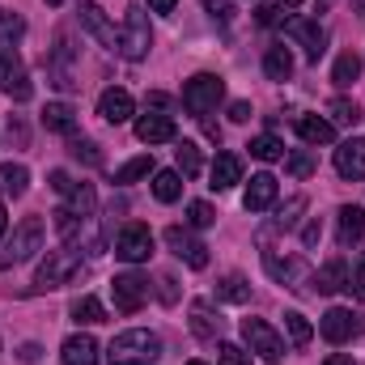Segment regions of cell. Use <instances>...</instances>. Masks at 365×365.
I'll use <instances>...</instances> for the list:
<instances>
[{
    "label": "cell",
    "instance_id": "cell-1",
    "mask_svg": "<svg viewBox=\"0 0 365 365\" xmlns=\"http://www.w3.org/2000/svg\"><path fill=\"white\" fill-rule=\"evenodd\" d=\"M162 357V340L145 327H132V331H119L110 344H106V361L110 365H153Z\"/></svg>",
    "mask_w": 365,
    "mask_h": 365
},
{
    "label": "cell",
    "instance_id": "cell-2",
    "mask_svg": "<svg viewBox=\"0 0 365 365\" xmlns=\"http://www.w3.org/2000/svg\"><path fill=\"white\" fill-rule=\"evenodd\" d=\"M149 47H153L149 13H145L140 4H132V9L123 13V26H119V56L136 64V60H145V56H149Z\"/></svg>",
    "mask_w": 365,
    "mask_h": 365
},
{
    "label": "cell",
    "instance_id": "cell-3",
    "mask_svg": "<svg viewBox=\"0 0 365 365\" xmlns=\"http://www.w3.org/2000/svg\"><path fill=\"white\" fill-rule=\"evenodd\" d=\"M77 272H81V251H77V247L47 251V259H43V264H38V272H34V289H38V293L60 289V284H68Z\"/></svg>",
    "mask_w": 365,
    "mask_h": 365
},
{
    "label": "cell",
    "instance_id": "cell-4",
    "mask_svg": "<svg viewBox=\"0 0 365 365\" xmlns=\"http://www.w3.org/2000/svg\"><path fill=\"white\" fill-rule=\"evenodd\" d=\"M221 98H225V81L212 77V73H195V77L182 86V106H187L195 119H204L208 110H217Z\"/></svg>",
    "mask_w": 365,
    "mask_h": 365
},
{
    "label": "cell",
    "instance_id": "cell-5",
    "mask_svg": "<svg viewBox=\"0 0 365 365\" xmlns=\"http://www.w3.org/2000/svg\"><path fill=\"white\" fill-rule=\"evenodd\" d=\"M115 255L123 264H145L153 255V230L140 225V221H128L119 234H115Z\"/></svg>",
    "mask_w": 365,
    "mask_h": 365
},
{
    "label": "cell",
    "instance_id": "cell-6",
    "mask_svg": "<svg viewBox=\"0 0 365 365\" xmlns=\"http://www.w3.org/2000/svg\"><path fill=\"white\" fill-rule=\"evenodd\" d=\"M43 247V221L38 217H26L17 230H13V238L4 242V255H0V268H9V264H21V259H30L34 251Z\"/></svg>",
    "mask_w": 365,
    "mask_h": 365
},
{
    "label": "cell",
    "instance_id": "cell-7",
    "mask_svg": "<svg viewBox=\"0 0 365 365\" xmlns=\"http://www.w3.org/2000/svg\"><path fill=\"white\" fill-rule=\"evenodd\" d=\"M357 331H365V314H353V310H344V306H331V310L319 319V336H323L327 344H344V340H353Z\"/></svg>",
    "mask_w": 365,
    "mask_h": 365
},
{
    "label": "cell",
    "instance_id": "cell-8",
    "mask_svg": "<svg viewBox=\"0 0 365 365\" xmlns=\"http://www.w3.org/2000/svg\"><path fill=\"white\" fill-rule=\"evenodd\" d=\"M110 293H115V310L119 314H136L149 302V280L140 272H119L110 280Z\"/></svg>",
    "mask_w": 365,
    "mask_h": 365
},
{
    "label": "cell",
    "instance_id": "cell-9",
    "mask_svg": "<svg viewBox=\"0 0 365 365\" xmlns=\"http://www.w3.org/2000/svg\"><path fill=\"white\" fill-rule=\"evenodd\" d=\"M0 93H9L13 102H30V73H26V64L9 51V47H0Z\"/></svg>",
    "mask_w": 365,
    "mask_h": 365
},
{
    "label": "cell",
    "instance_id": "cell-10",
    "mask_svg": "<svg viewBox=\"0 0 365 365\" xmlns=\"http://www.w3.org/2000/svg\"><path fill=\"white\" fill-rule=\"evenodd\" d=\"M242 340L251 344V353H259L268 365H276L284 357V340L276 336L264 319H242Z\"/></svg>",
    "mask_w": 365,
    "mask_h": 365
},
{
    "label": "cell",
    "instance_id": "cell-11",
    "mask_svg": "<svg viewBox=\"0 0 365 365\" xmlns=\"http://www.w3.org/2000/svg\"><path fill=\"white\" fill-rule=\"evenodd\" d=\"M47 77H51V86H56V90H77V86H81V81H77V51H73V43H68V38H60V43L51 47Z\"/></svg>",
    "mask_w": 365,
    "mask_h": 365
},
{
    "label": "cell",
    "instance_id": "cell-12",
    "mask_svg": "<svg viewBox=\"0 0 365 365\" xmlns=\"http://www.w3.org/2000/svg\"><path fill=\"white\" fill-rule=\"evenodd\" d=\"M284 34H289L293 43H302L310 60H319V56L327 51V30H323L314 17H284Z\"/></svg>",
    "mask_w": 365,
    "mask_h": 365
},
{
    "label": "cell",
    "instance_id": "cell-13",
    "mask_svg": "<svg viewBox=\"0 0 365 365\" xmlns=\"http://www.w3.org/2000/svg\"><path fill=\"white\" fill-rule=\"evenodd\" d=\"M166 247L179 255L187 268H195V272H200V268H208V247H204V242H200L191 230H179V225H170V230H166Z\"/></svg>",
    "mask_w": 365,
    "mask_h": 365
},
{
    "label": "cell",
    "instance_id": "cell-14",
    "mask_svg": "<svg viewBox=\"0 0 365 365\" xmlns=\"http://www.w3.org/2000/svg\"><path fill=\"white\" fill-rule=\"evenodd\" d=\"M336 175L344 182L365 179V140L361 136H353V140H344V145L336 149Z\"/></svg>",
    "mask_w": 365,
    "mask_h": 365
},
{
    "label": "cell",
    "instance_id": "cell-15",
    "mask_svg": "<svg viewBox=\"0 0 365 365\" xmlns=\"http://www.w3.org/2000/svg\"><path fill=\"white\" fill-rule=\"evenodd\" d=\"M81 26L90 30L93 38L102 43V47H110V51H119V34H115V26L106 21V13L93 4V0H81Z\"/></svg>",
    "mask_w": 365,
    "mask_h": 365
},
{
    "label": "cell",
    "instance_id": "cell-16",
    "mask_svg": "<svg viewBox=\"0 0 365 365\" xmlns=\"http://www.w3.org/2000/svg\"><path fill=\"white\" fill-rule=\"evenodd\" d=\"M179 132H175V119L170 115H140L136 119V140H145V145H166Z\"/></svg>",
    "mask_w": 365,
    "mask_h": 365
},
{
    "label": "cell",
    "instance_id": "cell-17",
    "mask_svg": "<svg viewBox=\"0 0 365 365\" xmlns=\"http://www.w3.org/2000/svg\"><path fill=\"white\" fill-rule=\"evenodd\" d=\"M60 361H64V365H98V340L86 336V331L68 336V340H64V349H60Z\"/></svg>",
    "mask_w": 365,
    "mask_h": 365
},
{
    "label": "cell",
    "instance_id": "cell-18",
    "mask_svg": "<svg viewBox=\"0 0 365 365\" xmlns=\"http://www.w3.org/2000/svg\"><path fill=\"white\" fill-rule=\"evenodd\" d=\"M98 115L106 119V123H128L132 119V93L128 90H106L102 98H98Z\"/></svg>",
    "mask_w": 365,
    "mask_h": 365
},
{
    "label": "cell",
    "instance_id": "cell-19",
    "mask_svg": "<svg viewBox=\"0 0 365 365\" xmlns=\"http://www.w3.org/2000/svg\"><path fill=\"white\" fill-rule=\"evenodd\" d=\"M208 187L212 191H230L234 182H242V158L238 153H217V162H212V175H208Z\"/></svg>",
    "mask_w": 365,
    "mask_h": 365
},
{
    "label": "cell",
    "instance_id": "cell-20",
    "mask_svg": "<svg viewBox=\"0 0 365 365\" xmlns=\"http://www.w3.org/2000/svg\"><path fill=\"white\" fill-rule=\"evenodd\" d=\"M38 119H43L47 132H60V136H73V132H77V110H73L68 102H47Z\"/></svg>",
    "mask_w": 365,
    "mask_h": 365
},
{
    "label": "cell",
    "instance_id": "cell-21",
    "mask_svg": "<svg viewBox=\"0 0 365 365\" xmlns=\"http://www.w3.org/2000/svg\"><path fill=\"white\" fill-rule=\"evenodd\" d=\"M191 331H195L200 340H221V331H225V319H221V314H212V306L195 302V306H191Z\"/></svg>",
    "mask_w": 365,
    "mask_h": 365
},
{
    "label": "cell",
    "instance_id": "cell-22",
    "mask_svg": "<svg viewBox=\"0 0 365 365\" xmlns=\"http://www.w3.org/2000/svg\"><path fill=\"white\" fill-rule=\"evenodd\" d=\"M272 200H276V179L272 175H255L251 187H247V195H242L247 212H264V208H272Z\"/></svg>",
    "mask_w": 365,
    "mask_h": 365
},
{
    "label": "cell",
    "instance_id": "cell-23",
    "mask_svg": "<svg viewBox=\"0 0 365 365\" xmlns=\"http://www.w3.org/2000/svg\"><path fill=\"white\" fill-rule=\"evenodd\" d=\"M297 136L306 140V145H331L336 140V128L327 123V119H319V115H297Z\"/></svg>",
    "mask_w": 365,
    "mask_h": 365
},
{
    "label": "cell",
    "instance_id": "cell-24",
    "mask_svg": "<svg viewBox=\"0 0 365 365\" xmlns=\"http://www.w3.org/2000/svg\"><path fill=\"white\" fill-rule=\"evenodd\" d=\"M340 289H349V268H344V259H331L314 272V293L327 297V293H340Z\"/></svg>",
    "mask_w": 365,
    "mask_h": 365
},
{
    "label": "cell",
    "instance_id": "cell-25",
    "mask_svg": "<svg viewBox=\"0 0 365 365\" xmlns=\"http://www.w3.org/2000/svg\"><path fill=\"white\" fill-rule=\"evenodd\" d=\"M340 247H353V242H361L365 238V212L357 208V204H344L340 208Z\"/></svg>",
    "mask_w": 365,
    "mask_h": 365
},
{
    "label": "cell",
    "instance_id": "cell-26",
    "mask_svg": "<svg viewBox=\"0 0 365 365\" xmlns=\"http://www.w3.org/2000/svg\"><path fill=\"white\" fill-rule=\"evenodd\" d=\"M357 77H361V56H357V51H340V60H336V68H331V86H336V90H349Z\"/></svg>",
    "mask_w": 365,
    "mask_h": 365
},
{
    "label": "cell",
    "instance_id": "cell-27",
    "mask_svg": "<svg viewBox=\"0 0 365 365\" xmlns=\"http://www.w3.org/2000/svg\"><path fill=\"white\" fill-rule=\"evenodd\" d=\"M26 187H30V170L21 162H4L0 166V191L4 195H26Z\"/></svg>",
    "mask_w": 365,
    "mask_h": 365
},
{
    "label": "cell",
    "instance_id": "cell-28",
    "mask_svg": "<svg viewBox=\"0 0 365 365\" xmlns=\"http://www.w3.org/2000/svg\"><path fill=\"white\" fill-rule=\"evenodd\" d=\"M264 73H268V81H289V77H293V56H289V47H268Z\"/></svg>",
    "mask_w": 365,
    "mask_h": 365
},
{
    "label": "cell",
    "instance_id": "cell-29",
    "mask_svg": "<svg viewBox=\"0 0 365 365\" xmlns=\"http://www.w3.org/2000/svg\"><path fill=\"white\" fill-rule=\"evenodd\" d=\"M153 195H158L162 204H175L182 195V175L179 170H158V175H153Z\"/></svg>",
    "mask_w": 365,
    "mask_h": 365
},
{
    "label": "cell",
    "instance_id": "cell-30",
    "mask_svg": "<svg viewBox=\"0 0 365 365\" xmlns=\"http://www.w3.org/2000/svg\"><path fill=\"white\" fill-rule=\"evenodd\" d=\"M68 314H73L77 323H86V327H93V323H106V306H102L98 297H90V293H86V297H77Z\"/></svg>",
    "mask_w": 365,
    "mask_h": 365
},
{
    "label": "cell",
    "instance_id": "cell-31",
    "mask_svg": "<svg viewBox=\"0 0 365 365\" xmlns=\"http://www.w3.org/2000/svg\"><path fill=\"white\" fill-rule=\"evenodd\" d=\"M175 162H179V175H182V179H195V175L204 170V162H200V145H195V140H179Z\"/></svg>",
    "mask_w": 365,
    "mask_h": 365
},
{
    "label": "cell",
    "instance_id": "cell-32",
    "mask_svg": "<svg viewBox=\"0 0 365 365\" xmlns=\"http://www.w3.org/2000/svg\"><path fill=\"white\" fill-rule=\"evenodd\" d=\"M247 149H251V158H259V162H280V158H284V140H276L272 132L255 136Z\"/></svg>",
    "mask_w": 365,
    "mask_h": 365
},
{
    "label": "cell",
    "instance_id": "cell-33",
    "mask_svg": "<svg viewBox=\"0 0 365 365\" xmlns=\"http://www.w3.org/2000/svg\"><path fill=\"white\" fill-rule=\"evenodd\" d=\"M217 297H221V302H234V306H242V302H251V284L234 272V276H225V280L217 284Z\"/></svg>",
    "mask_w": 365,
    "mask_h": 365
},
{
    "label": "cell",
    "instance_id": "cell-34",
    "mask_svg": "<svg viewBox=\"0 0 365 365\" xmlns=\"http://www.w3.org/2000/svg\"><path fill=\"white\" fill-rule=\"evenodd\" d=\"M145 175H153V153H140V158L123 162L115 170V182H136V179H145Z\"/></svg>",
    "mask_w": 365,
    "mask_h": 365
},
{
    "label": "cell",
    "instance_id": "cell-35",
    "mask_svg": "<svg viewBox=\"0 0 365 365\" xmlns=\"http://www.w3.org/2000/svg\"><path fill=\"white\" fill-rule=\"evenodd\" d=\"M264 268H268V276L280 280V284H284V280H302V264H297V259H284V264H280L272 251H264Z\"/></svg>",
    "mask_w": 365,
    "mask_h": 365
},
{
    "label": "cell",
    "instance_id": "cell-36",
    "mask_svg": "<svg viewBox=\"0 0 365 365\" xmlns=\"http://www.w3.org/2000/svg\"><path fill=\"white\" fill-rule=\"evenodd\" d=\"M327 110H331V119H336V123H344V128H357V123H361V106H357V102H349V98H331V102H327Z\"/></svg>",
    "mask_w": 365,
    "mask_h": 365
},
{
    "label": "cell",
    "instance_id": "cell-37",
    "mask_svg": "<svg viewBox=\"0 0 365 365\" xmlns=\"http://www.w3.org/2000/svg\"><path fill=\"white\" fill-rule=\"evenodd\" d=\"M187 225H191V230H208V225H217V208H212L208 200H191V204H187Z\"/></svg>",
    "mask_w": 365,
    "mask_h": 365
},
{
    "label": "cell",
    "instance_id": "cell-38",
    "mask_svg": "<svg viewBox=\"0 0 365 365\" xmlns=\"http://www.w3.org/2000/svg\"><path fill=\"white\" fill-rule=\"evenodd\" d=\"M284 331H289V340L297 344V349H306L310 344V336H314V327L306 323V314H297V310H289L284 314Z\"/></svg>",
    "mask_w": 365,
    "mask_h": 365
},
{
    "label": "cell",
    "instance_id": "cell-39",
    "mask_svg": "<svg viewBox=\"0 0 365 365\" xmlns=\"http://www.w3.org/2000/svg\"><path fill=\"white\" fill-rule=\"evenodd\" d=\"M93 204H98V195H93L90 182H73V191H68V208H73L77 217H90Z\"/></svg>",
    "mask_w": 365,
    "mask_h": 365
},
{
    "label": "cell",
    "instance_id": "cell-40",
    "mask_svg": "<svg viewBox=\"0 0 365 365\" xmlns=\"http://www.w3.org/2000/svg\"><path fill=\"white\" fill-rule=\"evenodd\" d=\"M302 212H306V195H293V200H289V204H284V208L276 212L272 230H280V234H284V230H293V225L302 221Z\"/></svg>",
    "mask_w": 365,
    "mask_h": 365
},
{
    "label": "cell",
    "instance_id": "cell-41",
    "mask_svg": "<svg viewBox=\"0 0 365 365\" xmlns=\"http://www.w3.org/2000/svg\"><path fill=\"white\" fill-rule=\"evenodd\" d=\"M21 34H26V21H21L17 13L0 9V47H13V43H17Z\"/></svg>",
    "mask_w": 365,
    "mask_h": 365
},
{
    "label": "cell",
    "instance_id": "cell-42",
    "mask_svg": "<svg viewBox=\"0 0 365 365\" xmlns=\"http://www.w3.org/2000/svg\"><path fill=\"white\" fill-rule=\"evenodd\" d=\"M284 166H289L293 179H310V175H314V153H310V149H297V153H289Z\"/></svg>",
    "mask_w": 365,
    "mask_h": 365
},
{
    "label": "cell",
    "instance_id": "cell-43",
    "mask_svg": "<svg viewBox=\"0 0 365 365\" xmlns=\"http://www.w3.org/2000/svg\"><path fill=\"white\" fill-rule=\"evenodd\" d=\"M68 149H73V158H81L86 166H102L98 145H93V140H86V136H73V140H68Z\"/></svg>",
    "mask_w": 365,
    "mask_h": 365
},
{
    "label": "cell",
    "instance_id": "cell-44",
    "mask_svg": "<svg viewBox=\"0 0 365 365\" xmlns=\"http://www.w3.org/2000/svg\"><path fill=\"white\" fill-rule=\"evenodd\" d=\"M217 361L221 365H251V353H242L238 344H217Z\"/></svg>",
    "mask_w": 365,
    "mask_h": 365
},
{
    "label": "cell",
    "instance_id": "cell-45",
    "mask_svg": "<svg viewBox=\"0 0 365 365\" xmlns=\"http://www.w3.org/2000/svg\"><path fill=\"white\" fill-rule=\"evenodd\" d=\"M204 9L212 13V21H221V26H230L234 21V0H204Z\"/></svg>",
    "mask_w": 365,
    "mask_h": 365
},
{
    "label": "cell",
    "instance_id": "cell-46",
    "mask_svg": "<svg viewBox=\"0 0 365 365\" xmlns=\"http://www.w3.org/2000/svg\"><path fill=\"white\" fill-rule=\"evenodd\" d=\"M47 179H51V187H56V191H60V195H68V191H73V179H68V175H64V170H51V175H47Z\"/></svg>",
    "mask_w": 365,
    "mask_h": 365
},
{
    "label": "cell",
    "instance_id": "cell-47",
    "mask_svg": "<svg viewBox=\"0 0 365 365\" xmlns=\"http://www.w3.org/2000/svg\"><path fill=\"white\" fill-rule=\"evenodd\" d=\"M319 238H323V225H319V221H310V225L302 230V242H306V247H319Z\"/></svg>",
    "mask_w": 365,
    "mask_h": 365
},
{
    "label": "cell",
    "instance_id": "cell-48",
    "mask_svg": "<svg viewBox=\"0 0 365 365\" xmlns=\"http://www.w3.org/2000/svg\"><path fill=\"white\" fill-rule=\"evenodd\" d=\"M349 289H353V293H357V297L365 302V264H361V268H357L353 276H349Z\"/></svg>",
    "mask_w": 365,
    "mask_h": 365
},
{
    "label": "cell",
    "instance_id": "cell-49",
    "mask_svg": "<svg viewBox=\"0 0 365 365\" xmlns=\"http://www.w3.org/2000/svg\"><path fill=\"white\" fill-rule=\"evenodd\" d=\"M230 119H234V123H247V119H251V102H234V106H230Z\"/></svg>",
    "mask_w": 365,
    "mask_h": 365
},
{
    "label": "cell",
    "instance_id": "cell-50",
    "mask_svg": "<svg viewBox=\"0 0 365 365\" xmlns=\"http://www.w3.org/2000/svg\"><path fill=\"white\" fill-rule=\"evenodd\" d=\"M255 21H259V26H272V21H280V9H272V4H264V9L255 13Z\"/></svg>",
    "mask_w": 365,
    "mask_h": 365
},
{
    "label": "cell",
    "instance_id": "cell-51",
    "mask_svg": "<svg viewBox=\"0 0 365 365\" xmlns=\"http://www.w3.org/2000/svg\"><path fill=\"white\" fill-rule=\"evenodd\" d=\"M158 284H162V302H175V297H179V289H175V276H162Z\"/></svg>",
    "mask_w": 365,
    "mask_h": 365
},
{
    "label": "cell",
    "instance_id": "cell-52",
    "mask_svg": "<svg viewBox=\"0 0 365 365\" xmlns=\"http://www.w3.org/2000/svg\"><path fill=\"white\" fill-rule=\"evenodd\" d=\"M38 353H43L38 344H21V353H17V357H21V361L30 365V361H38Z\"/></svg>",
    "mask_w": 365,
    "mask_h": 365
},
{
    "label": "cell",
    "instance_id": "cell-53",
    "mask_svg": "<svg viewBox=\"0 0 365 365\" xmlns=\"http://www.w3.org/2000/svg\"><path fill=\"white\" fill-rule=\"evenodd\" d=\"M149 106H153V110H166V106H170V98H166V93H149Z\"/></svg>",
    "mask_w": 365,
    "mask_h": 365
},
{
    "label": "cell",
    "instance_id": "cell-54",
    "mask_svg": "<svg viewBox=\"0 0 365 365\" xmlns=\"http://www.w3.org/2000/svg\"><path fill=\"white\" fill-rule=\"evenodd\" d=\"M175 4H179V0H149V9H153V13H170Z\"/></svg>",
    "mask_w": 365,
    "mask_h": 365
},
{
    "label": "cell",
    "instance_id": "cell-55",
    "mask_svg": "<svg viewBox=\"0 0 365 365\" xmlns=\"http://www.w3.org/2000/svg\"><path fill=\"white\" fill-rule=\"evenodd\" d=\"M323 365H353V357H344V353H336V357H327Z\"/></svg>",
    "mask_w": 365,
    "mask_h": 365
},
{
    "label": "cell",
    "instance_id": "cell-56",
    "mask_svg": "<svg viewBox=\"0 0 365 365\" xmlns=\"http://www.w3.org/2000/svg\"><path fill=\"white\" fill-rule=\"evenodd\" d=\"M9 230V212H4V204H0V234Z\"/></svg>",
    "mask_w": 365,
    "mask_h": 365
},
{
    "label": "cell",
    "instance_id": "cell-57",
    "mask_svg": "<svg viewBox=\"0 0 365 365\" xmlns=\"http://www.w3.org/2000/svg\"><path fill=\"white\" fill-rule=\"evenodd\" d=\"M353 9H357V13H365V0H353Z\"/></svg>",
    "mask_w": 365,
    "mask_h": 365
},
{
    "label": "cell",
    "instance_id": "cell-58",
    "mask_svg": "<svg viewBox=\"0 0 365 365\" xmlns=\"http://www.w3.org/2000/svg\"><path fill=\"white\" fill-rule=\"evenodd\" d=\"M47 4H64V0H47Z\"/></svg>",
    "mask_w": 365,
    "mask_h": 365
},
{
    "label": "cell",
    "instance_id": "cell-59",
    "mask_svg": "<svg viewBox=\"0 0 365 365\" xmlns=\"http://www.w3.org/2000/svg\"><path fill=\"white\" fill-rule=\"evenodd\" d=\"M284 4H302V0H284Z\"/></svg>",
    "mask_w": 365,
    "mask_h": 365
},
{
    "label": "cell",
    "instance_id": "cell-60",
    "mask_svg": "<svg viewBox=\"0 0 365 365\" xmlns=\"http://www.w3.org/2000/svg\"><path fill=\"white\" fill-rule=\"evenodd\" d=\"M187 365H204V361H187Z\"/></svg>",
    "mask_w": 365,
    "mask_h": 365
}]
</instances>
